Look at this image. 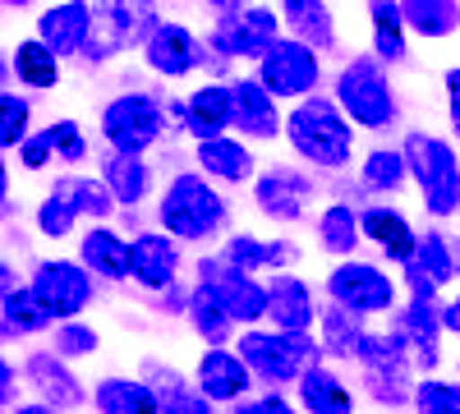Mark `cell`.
<instances>
[{
  "label": "cell",
  "mask_w": 460,
  "mask_h": 414,
  "mask_svg": "<svg viewBox=\"0 0 460 414\" xmlns=\"http://www.w3.org/2000/svg\"><path fill=\"white\" fill-rule=\"evenodd\" d=\"M355 120L345 116V106L332 97H299L295 110L286 116V138L290 147L318 171H345L355 157Z\"/></svg>",
  "instance_id": "obj_1"
},
{
  "label": "cell",
  "mask_w": 460,
  "mask_h": 414,
  "mask_svg": "<svg viewBox=\"0 0 460 414\" xmlns=\"http://www.w3.org/2000/svg\"><path fill=\"white\" fill-rule=\"evenodd\" d=\"M157 216H162V225H166L175 240L203 244V240L221 235L230 207H226V198L212 189L208 171H184V175H175V180L166 184Z\"/></svg>",
  "instance_id": "obj_2"
},
{
  "label": "cell",
  "mask_w": 460,
  "mask_h": 414,
  "mask_svg": "<svg viewBox=\"0 0 460 414\" xmlns=\"http://www.w3.org/2000/svg\"><path fill=\"white\" fill-rule=\"evenodd\" d=\"M240 355L267 387H281V383H299V373L323 359V341H314L309 327H277V331L249 327L240 336Z\"/></svg>",
  "instance_id": "obj_3"
},
{
  "label": "cell",
  "mask_w": 460,
  "mask_h": 414,
  "mask_svg": "<svg viewBox=\"0 0 460 414\" xmlns=\"http://www.w3.org/2000/svg\"><path fill=\"white\" fill-rule=\"evenodd\" d=\"M405 157H410V180L424 189V207L433 216L460 212V157L451 153V143L438 134L414 129L405 134Z\"/></svg>",
  "instance_id": "obj_4"
},
{
  "label": "cell",
  "mask_w": 460,
  "mask_h": 414,
  "mask_svg": "<svg viewBox=\"0 0 460 414\" xmlns=\"http://www.w3.org/2000/svg\"><path fill=\"white\" fill-rule=\"evenodd\" d=\"M157 5L152 0H106V5L93 10V28H88V42H84V60L106 65L111 56H120L129 47H143L147 32L157 28Z\"/></svg>",
  "instance_id": "obj_5"
},
{
  "label": "cell",
  "mask_w": 460,
  "mask_h": 414,
  "mask_svg": "<svg viewBox=\"0 0 460 414\" xmlns=\"http://www.w3.org/2000/svg\"><path fill=\"white\" fill-rule=\"evenodd\" d=\"M336 101L345 106L359 129H387L396 125V92L382 74L377 56H359L336 74Z\"/></svg>",
  "instance_id": "obj_6"
},
{
  "label": "cell",
  "mask_w": 460,
  "mask_h": 414,
  "mask_svg": "<svg viewBox=\"0 0 460 414\" xmlns=\"http://www.w3.org/2000/svg\"><path fill=\"white\" fill-rule=\"evenodd\" d=\"M115 207V194L106 180H93V175H65L51 184V194L37 207V231L60 240L74 231L79 216H106Z\"/></svg>",
  "instance_id": "obj_7"
},
{
  "label": "cell",
  "mask_w": 460,
  "mask_h": 414,
  "mask_svg": "<svg viewBox=\"0 0 460 414\" xmlns=\"http://www.w3.org/2000/svg\"><path fill=\"white\" fill-rule=\"evenodd\" d=\"M166 110L171 106H162L152 92H125V97L106 101L102 134H106V143L115 147V153H147L166 129Z\"/></svg>",
  "instance_id": "obj_8"
},
{
  "label": "cell",
  "mask_w": 460,
  "mask_h": 414,
  "mask_svg": "<svg viewBox=\"0 0 460 414\" xmlns=\"http://www.w3.org/2000/svg\"><path fill=\"white\" fill-rule=\"evenodd\" d=\"M277 42H281L277 10L244 5L235 14H217V28L208 37V51L212 56H226V60H262Z\"/></svg>",
  "instance_id": "obj_9"
},
{
  "label": "cell",
  "mask_w": 460,
  "mask_h": 414,
  "mask_svg": "<svg viewBox=\"0 0 460 414\" xmlns=\"http://www.w3.org/2000/svg\"><path fill=\"white\" fill-rule=\"evenodd\" d=\"M258 79L281 101H299V97L318 92V79H323L318 47L304 42V37H281V42L258 60Z\"/></svg>",
  "instance_id": "obj_10"
},
{
  "label": "cell",
  "mask_w": 460,
  "mask_h": 414,
  "mask_svg": "<svg viewBox=\"0 0 460 414\" xmlns=\"http://www.w3.org/2000/svg\"><path fill=\"white\" fill-rule=\"evenodd\" d=\"M327 299L345 304L359 318H377L396 309V281L377 268V262H336L327 277Z\"/></svg>",
  "instance_id": "obj_11"
},
{
  "label": "cell",
  "mask_w": 460,
  "mask_h": 414,
  "mask_svg": "<svg viewBox=\"0 0 460 414\" xmlns=\"http://www.w3.org/2000/svg\"><path fill=\"white\" fill-rule=\"evenodd\" d=\"M93 268L79 258V262H65V258H47V262H37V272H32V290L51 304V313L65 322V318H79L88 304H93Z\"/></svg>",
  "instance_id": "obj_12"
},
{
  "label": "cell",
  "mask_w": 460,
  "mask_h": 414,
  "mask_svg": "<svg viewBox=\"0 0 460 414\" xmlns=\"http://www.w3.org/2000/svg\"><path fill=\"white\" fill-rule=\"evenodd\" d=\"M199 281H203V286H212V290L226 299V309L235 313L240 322H258V318H267V309H272V290L258 286V281H253V272L235 268V262L221 258V253L199 262Z\"/></svg>",
  "instance_id": "obj_13"
},
{
  "label": "cell",
  "mask_w": 460,
  "mask_h": 414,
  "mask_svg": "<svg viewBox=\"0 0 460 414\" xmlns=\"http://www.w3.org/2000/svg\"><path fill=\"white\" fill-rule=\"evenodd\" d=\"M208 56H212L208 42H199V37L189 32L184 23H175V19H162L157 28L147 32V42H143L147 69H157L162 79H184V74L203 69Z\"/></svg>",
  "instance_id": "obj_14"
},
{
  "label": "cell",
  "mask_w": 460,
  "mask_h": 414,
  "mask_svg": "<svg viewBox=\"0 0 460 414\" xmlns=\"http://www.w3.org/2000/svg\"><path fill=\"white\" fill-rule=\"evenodd\" d=\"M309 198H314V180L290 166H272L253 180V203L272 221H299L309 212Z\"/></svg>",
  "instance_id": "obj_15"
},
{
  "label": "cell",
  "mask_w": 460,
  "mask_h": 414,
  "mask_svg": "<svg viewBox=\"0 0 460 414\" xmlns=\"http://www.w3.org/2000/svg\"><path fill=\"white\" fill-rule=\"evenodd\" d=\"M253 378H258V373L249 368V359H244L240 350H226V346H212V350L199 359V368H194V383H199L217 405L244 401V392H249Z\"/></svg>",
  "instance_id": "obj_16"
},
{
  "label": "cell",
  "mask_w": 460,
  "mask_h": 414,
  "mask_svg": "<svg viewBox=\"0 0 460 414\" xmlns=\"http://www.w3.org/2000/svg\"><path fill=\"white\" fill-rule=\"evenodd\" d=\"M180 244L171 231H143L129 240L134 249V281L143 290H166L175 286V272H180Z\"/></svg>",
  "instance_id": "obj_17"
},
{
  "label": "cell",
  "mask_w": 460,
  "mask_h": 414,
  "mask_svg": "<svg viewBox=\"0 0 460 414\" xmlns=\"http://www.w3.org/2000/svg\"><path fill=\"white\" fill-rule=\"evenodd\" d=\"M405 268V281H410V295H438L460 268H456V244H447L442 231H424L419 235V249Z\"/></svg>",
  "instance_id": "obj_18"
},
{
  "label": "cell",
  "mask_w": 460,
  "mask_h": 414,
  "mask_svg": "<svg viewBox=\"0 0 460 414\" xmlns=\"http://www.w3.org/2000/svg\"><path fill=\"white\" fill-rule=\"evenodd\" d=\"M230 88H235V129L244 138H277L286 129V120L277 116L281 97L267 88L258 74H253V79H235Z\"/></svg>",
  "instance_id": "obj_19"
},
{
  "label": "cell",
  "mask_w": 460,
  "mask_h": 414,
  "mask_svg": "<svg viewBox=\"0 0 460 414\" xmlns=\"http://www.w3.org/2000/svg\"><path fill=\"white\" fill-rule=\"evenodd\" d=\"M23 373H28V383L37 387V396L42 401H51L56 410H69V405H84L88 401V392L79 387V378L69 373V364H65V355L56 350H37V355H28L23 359Z\"/></svg>",
  "instance_id": "obj_20"
},
{
  "label": "cell",
  "mask_w": 460,
  "mask_h": 414,
  "mask_svg": "<svg viewBox=\"0 0 460 414\" xmlns=\"http://www.w3.org/2000/svg\"><path fill=\"white\" fill-rule=\"evenodd\" d=\"M401 327L410 336V346H414V364L433 373L438 368V341H442V309H438V295H410V304L401 309Z\"/></svg>",
  "instance_id": "obj_21"
},
{
  "label": "cell",
  "mask_w": 460,
  "mask_h": 414,
  "mask_svg": "<svg viewBox=\"0 0 460 414\" xmlns=\"http://www.w3.org/2000/svg\"><path fill=\"white\" fill-rule=\"evenodd\" d=\"M93 10L88 0H60V5L42 10V19H37V37L42 42H51L60 56H79L84 42H88V28H93Z\"/></svg>",
  "instance_id": "obj_22"
},
{
  "label": "cell",
  "mask_w": 460,
  "mask_h": 414,
  "mask_svg": "<svg viewBox=\"0 0 460 414\" xmlns=\"http://www.w3.org/2000/svg\"><path fill=\"white\" fill-rule=\"evenodd\" d=\"M230 125H235V88L230 84H208L184 101V129L194 138L226 134Z\"/></svg>",
  "instance_id": "obj_23"
},
{
  "label": "cell",
  "mask_w": 460,
  "mask_h": 414,
  "mask_svg": "<svg viewBox=\"0 0 460 414\" xmlns=\"http://www.w3.org/2000/svg\"><path fill=\"white\" fill-rule=\"evenodd\" d=\"M199 171H208L212 180H226V184H244L253 180V153L244 134L230 138V134H212V138H199Z\"/></svg>",
  "instance_id": "obj_24"
},
{
  "label": "cell",
  "mask_w": 460,
  "mask_h": 414,
  "mask_svg": "<svg viewBox=\"0 0 460 414\" xmlns=\"http://www.w3.org/2000/svg\"><path fill=\"white\" fill-rule=\"evenodd\" d=\"M359 225H364V240H373L392 262H410L419 249V231L396 207H368L359 212Z\"/></svg>",
  "instance_id": "obj_25"
},
{
  "label": "cell",
  "mask_w": 460,
  "mask_h": 414,
  "mask_svg": "<svg viewBox=\"0 0 460 414\" xmlns=\"http://www.w3.org/2000/svg\"><path fill=\"white\" fill-rule=\"evenodd\" d=\"M79 258L88 262L102 281H125V277H134V249L115 235V231H106V225H93V231L84 235Z\"/></svg>",
  "instance_id": "obj_26"
},
{
  "label": "cell",
  "mask_w": 460,
  "mask_h": 414,
  "mask_svg": "<svg viewBox=\"0 0 460 414\" xmlns=\"http://www.w3.org/2000/svg\"><path fill=\"white\" fill-rule=\"evenodd\" d=\"M51 322H60L51 313V304L42 295H37L32 286L23 290H5V299H0V331H5V341H14V336H32V331H47Z\"/></svg>",
  "instance_id": "obj_27"
},
{
  "label": "cell",
  "mask_w": 460,
  "mask_h": 414,
  "mask_svg": "<svg viewBox=\"0 0 460 414\" xmlns=\"http://www.w3.org/2000/svg\"><path fill=\"white\" fill-rule=\"evenodd\" d=\"M93 405L102 414H162L157 387L138 378H102L93 387Z\"/></svg>",
  "instance_id": "obj_28"
},
{
  "label": "cell",
  "mask_w": 460,
  "mask_h": 414,
  "mask_svg": "<svg viewBox=\"0 0 460 414\" xmlns=\"http://www.w3.org/2000/svg\"><path fill=\"white\" fill-rule=\"evenodd\" d=\"M299 405L314 410V414H350L355 410V396L345 387L332 368L323 364H309L299 373Z\"/></svg>",
  "instance_id": "obj_29"
},
{
  "label": "cell",
  "mask_w": 460,
  "mask_h": 414,
  "mask_svg": "<svg viewBox=\"0 0 460 414\" xmlns=\"http://www.w3.org/2000/svg\"><path fill=\"white\" fill-rule=\"evenodd\" d=\"M184 313H189V322H194V331L203 336L208 346H226L230 336H235V322H240L235 313L226 309V299L212 286H203V281L194 286V295H189V309Z\"/></svg>",
  "instance_id": "obj_30"
},
{
  "label": "cell",
  "mask_w": 460,
  "mask_h": 414,
  "mask_svg": "<svg viewBox=\"0 0 460 414\" xmlns=\"http://www.w3.org/2000/svg\"><path fill=\"white\" fill-rule=\"evenodd\" d=\"M10 69L28 88H56L60 84V51L51 42H42V37H23L10 51Z\"/></svg>",
  "instance_id": "obj_31"
},
{
  "label": "cell",
  "mask_w": 460,
  "mask_h": 414,
  "mask_svg": "<svg viewBox=\"0 0 460 414\" xmlns=\"http://www.w3.org/2000/svg\"><path fill=\"white\" fill-rule=\"evenodd\" d=\"M267 290H272L267 318H272L277 327H314V318H323L318 304H314V290L299 277H277V281H267Z\"/></svg>",
  "instance_id": "obj_32"
},
{
  "label": "cell",
  "mask_w": 460,
  "mask_h": 414,
  "mask_svg": "<svg viewBox=\"0 0 460 414\" xmlns=\"http://www.w3.org/2000/svg\"><path fill=\"white\" fill-rule=\"evenodd\" d=\"M102 180L111 184V194H115V203H120V207L143 203L147 189H152V171H147L143 153H111L106 166H102Z\"/></svg>",
  "instance_id": "obj_33"
},
{
  "label": "cell",
  "mask_w": 460,
  "mask_h": 414,
  "mask_svg": "<svg viewBox=\"0 0 460 414\" xmlns=\"http://www.w3.org/2000/svg\"><path fill=\"white\" fill-rule=\"evenodd\" d=\"M221 258H230L235 268L244 272H258V268H290L299 258V249L290 240H258V235H230Z\"/></svg>",
  "instance_id": "obj_34"
},
{
  "label": "cell",
  "mask_w": 460,
  "mask_h": 414,
  "mask_svg": "<svg viewBox=\"0 0 460 414\" xmlns=\"http://www.w3.org/2000/svg\"><path fill=\"white\" fill-rule=\"evenodd\" d=\"M368 19H373V56L387 65H401L405 60V32H410L401 0H368Z\"/></svg>",
  "instance_id": "obj_35"
},
{
  "label": "cell",
  "mask_w": 460,
  "mask_h": 414,
  "mask_svg": "<svg viewBox=\"0 0 460 414\" xmlns=\"http://www.w3.org/2000/svg\"><path fill=\"white\" fill-rule=\"evenodd\" d=\"M277 5H281V19L295 28V37L314 42L318 51L336 47V23H332L327 0H277Z\"/></svg>",
  "instance_id": "obj_36"
},
{
  "label": "cell",
  "mask_w": 460,
  "mask_h": 414,
  "mask_svg": "<svg viewBox=\"0 0 460 414\" xmlns=\"http://www.w3.org/2000/svg\"><path fill=\"white\" fill-rule=\"evenodd\" d=\"M401 10L414 37L442 42V37L460 32V0H401Z\"/></svg>",
  "instance_id": "obj_37"
},
{
  "label": "cell",
  "mask_w": 460,
  "mask_h": 414,
  "mask_svg": "<svg viewBox=\"0 0 460 414\" xmlns=\"http://www.w3.org/2000/svg\"><path fill=\"white\" fill-rule=\"evenodd\" d=\"M359 235H364V225H359V212L350 203H327L323 216H318V244L336 258H355L359 249Z\"/></svg>",
  "instance_id": "obj_38"
},
{
  "label": "cell",
  "mask_w": 460,
  "mask_h": 414,
  "mask_svg": "<svg viewBox=\"0 0 460 414\" xmlns=\"http://www.w3.org/2000/svg\"><path fill=\"white\" fill-rule=\"evenodd\" d=\"M359 322H364L359 313H350L345 304H336V299H332V309H323V350L336 355V359H359L364 331H368Z\"/></svg>",
  "instance_id": "obj_39"
},
{
  "label": "cell",
  "mask_w": 460,
  "mask_h": 414,
  "mask_svg": "<svg viewBox=\"0 0 460 414\" xmlns=\"http://www.w3.org/2000/svg\"><path fill=\"white\" fill-rule=\"evenodd\" d=\"M405 180H410L405 147H377V153H368L364 166H359V184L368 194H392V189H401Z\"/></svg>",
  "instance_id": "obj_40"
},
{
  "label": "cell",
  "mask_w": 460,
  "mask_h": 414,
  "mask_svg": "<svg viewBox=\"0 0 460 414\" xmlns=\"http://www.w3.org/2000/svg\"><path fill=\"white\" fill-rule=\"evenodd\" d=\"M152 373V387H157V401H162V410H171V414H208V405H212V396L194 383V387H184L171 368H147Z\"/></svg>",
  "instance_id": "obj_41"
},
{
  "label": "cell",
  "mask_w": 460,
  "mask_h": 414,
  "mask_svg": "<svg viewBox=\"0 0 460 414\" xmlns=\"http://www.w3.org/2000/svg\"><path fill=\"white\" fill-rule=\"evenodd\" d=\"M28 116H32V106L5 88V97H0V147H19L28 138Z\"/></svg>",
  "instance_id": "obj_42"
},
{
  "label": "cell",
  "mask_w": 460,
  "mask_h": 414,
  "mask_svg": "<svg viewBox=\"0 0 460 414\" xmlns=\"http://www.w3.org/2000/svg\"><path fill=\"white\" fill-rule=\"evenodd\" d=\"M414 405L429 414H460V383H442V378H424L414 387Z\"/></svg>",
  "instance_id": "obj_43"
},
{
  "label": "cell",
  "mask_w": 460,
  "mask_h": 414,
  "mask_svg": "<svg viewBox=\"0 0 460 414\" xmlns=\"http://www.w3.org/2000/svg\"><path fill=\"white\" fill-rule=\"evenodd\" d=\"M56 350H60L65 359L93 355V350H97V331H93V327H84V322H74V318H65V322H60V331H56Z\"/></svg>",
  "instance_id": "obj_44"
},
{
  "label": "cell",
  "mask_w": 460,
  "mask_h": 414,
  "mask_svg": "<svg viewBox=\"0 0 460 414\" xmlns=\"http://www.w3.org/2000/svg\"><path fill=\"white\" fill-rule=\"evenodd\" d=\"M51 143H56V157H65V162H84L88 157V138H84V129L74 120H56L51 125Z\"/></svg>",
  "instance_id": "obj_45"
},
{
  "label": "cell",
  "mask_w": 460,
  "mask_h": 414,
  "mask_svg": "<svg viewBox=\"0 0 460 414\" xmlns=\"http://www.w3.org/2000/svg\"><path fill=\"white\" fill-rule=\"evenodd\" d=\"M56 157V143H51V129H42V134H28L23 143H19V162L28 166V171H42L47 162Z\"/></svg>",
  "instance_id": "obj_46"
},
{
  "label": "cell",
  "mask_w": 460,
  "mask_h": 414,
  "mask_svg": "<svg viewBox=\"0 0 460 414\" xmlns=\"http://www.w3.org/2000/svg\"><path fill=\"white\" fill-rule=\"evenodd\" d=\"M235 405H240V414H290V401L281 392H267L258 401H235Z\"/></svg>",
  "instance_id": "obj_47"
},
{
  "label": "cell",
  "mask_w": 460,
  "mask_h": 414,
  "mask_svg": "<svg viewBox=\"0 0 460 414\" xmlns=\"http://www.w3.org/2000/svg\"><path fill=\"white\" fill-rule=\"evenodd\" d=\"M447 116H451V129L460 138V65L447 69Z\"/></svg>",
  "instance_id": "obj_48"
},
{
  "label": "cell",
  "mask_w": 460,
  "mask_h": 414,
  "mask_svg": "<svg viewBox=\"0 0 460 414\" xmlns=\"http://www.w3.org/2000/svg\"><path fill=\"white\" fill-rule=\"evenodd\" d=\"M442 322H447V331H451V336H460V295L442 304Z\"/></svg>",
  "instance_id": "obj_49"
},
{
  "label": "cell",
  "mask_w": 460,
  "mask_h": 414,
  "mask_svg": "<svg viewBox=\"0 0 460 414\" xmlns=\"http://www.w3.org/2000/svg\"><path fill=\"white\" fill-rule=\"evenodd\" d=\"M0 401L14 405V364H0Z\"/></svg>",
  "instance_id": "obj_50"
},
{
  "label": "cell",
  "mask_w": 460,
  "mask_h": 414,
  "mask_svg": "<svg viewBox=\"0 0 460 414\" xmlns=\"http://www.w3.org/2000/svg\"><path fill=\"white\" fill-rule=\"evenodd\" d=\"M203 5H212L217 14H235V10H244V5H253V0H203Z\"/></svg>",
  "instance_id": "obj_51"
},
{
  "label": "cell",
  "mask_w": 460,
  "mask_h": 414,
  "mask_svg": "<svg viewBox=\"0 0 460 414\" xmlns=\"http://www.w3.org/2000/svg\"><path fill=\"white\" fill-rule=\"evenodd\" d=\"M0 5H10V10H23V5H28V0H0Z\"/></svg>",
  "instance_id": "obj_52"
},
{
  "label": "cell",
  "mask_w": 460,
  "mask_h": 414,
  "mask_svg": "<svg viewBox=\"0 0 460 414\" xmlns=\"http://www.w3.org/2000/svg\"><path fill=\"white\" fill-rule=\"evenodd\" d=\"M456 268H460V244H456Z\"/></svg>",
  "instance_id": "obj_53"
}]
</instances>
